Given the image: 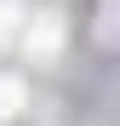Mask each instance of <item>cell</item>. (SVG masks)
I'll return each mask as SVG.
<instances>
[{"label":"cell","mask_w":120,"mask_h":126,"mask_svg":"<svg viewBox=\"0 0 120 126\" xmlns=\"http://www.w3.org/2000/svg\"><path fill=\"white\" fill-rule=\"evenodd\" d=\"M57 46H63V17H57V12L29 17V29H23V52H29L34 63H52V57H57Z\"/></svg>","instance_id":"1"},{"label":"cell","mask_w":120,"mask_h":126,"mask_svg":"<svg viewBox=\"0 0 120 126\" xmlns=\"http://www.w3.org/2000/svg\"><path fill=\"white\" fill-rule=\"evenodd\" d=\"M23 109V86L17 80H0V115H17Z\"/></svg>","instance_id":"2"}]
</instances>
